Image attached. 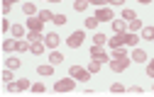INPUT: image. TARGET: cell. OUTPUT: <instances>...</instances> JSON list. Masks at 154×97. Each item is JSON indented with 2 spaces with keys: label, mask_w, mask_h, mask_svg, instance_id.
I'll list each match as a JSON object with an SVG mask.
<instances>
[{
  "label": "cell",
  "mask_w": 154,
  "mask_h": 97,
  "mask_svg": "<svg viewBox=\"0 0 154 97\" xmlns=\"http://www.w3.org/2000/svg\"><path fill=\"white\" fill-rule=\"evenodd\" d=\"M105 41H108V39H105V34H95V36H93V44H95V46H103Z\"/></svg>",
  "instance_id": "18"
},
{
  "label": "cell",
  "mask_w": 154,
  "mask_h": 97,
  "mask_svg": "<svg viewBox=\"0 0 154 97\" xmlns=\"http://www.w3.org/2000/svg\"><path fill=\"white\" fill-rule=\"evenodd\" d=\"M88 5H91L88 0H76V3H73V10H76V12H83Z\"/></svg>",
  "instance_id": "15"
},
{
  "label": "cell",
  "mask_w": 154,
  "mask_h": 97,
  "mask_svg": "<svg viewBox=\"0 0 154 97\" xmlns=\"http://www.w3.org/2000/svg\"><path fill=\"white\" fill-rule=\"evenodd\" d=\"M8 29H12V24L8 22V19H3V32H8Z\"/></svg>",
  "instance_id": "39"
},
{
  "label": "cell",
  "mask_w": 154,
  "mask_h": 97,
  "mask_svg": "<svg viewBox=\"0 0 154 97\" xmlns=\"http://www.w3.org/2000/svg\"><path fill=\"white\" fill-rule=\"evenodd\" d=\"M29 46H32L29 41H20V39H17V46H15V49H17V51H29Z\"/></svg>",
  "instance_id": "20"
},
{
  "label": "cell",
  "mask_w": 154,
  "mask_h": 97,
  "mask_svg": "<svg viewBox=\"0 0 154 97\" xmlns=\"http://www.w3.org/2000/svg\"><path fill=\"white\" fill-rule=\"evenodd\" d=\"M142 39H147V41H154V27H144V29H142Z\"/></svg>",
  "instance_id": "14"
},
{
  "label": "cell",
  "mask_w": 154,
  "mask_h": 97,
  "mask_svg": "<svg viewBox=\"0 0 154 97\" xmlns=\"http://www.w3.org/2000/svg\"><path fill=\"white\" fill-rule=\"evenodd\" d=\"M112 29L118 32V34H120V32H125V22H120V19H115V22H112Z\"/></svg>",
  "instance_id": "23"
},
{
  "label": "cell",
  "mask_w": 154,
  "mask_h": 97,
  "mask_svg": "<svg viewBox=\"0 0 154 97\" xmlns=\"http://www.w3.org/2000/svg\"><path fill=\"white\" fill-rule=\"evenodd\" d=\"M140 3H144V5H147V3H152V0H140Z\"/></svg>",
  "instance_id": "41"
},
{
  "label": "cell",
  "mask_w": 154,
  "mask_h": 97,
  "mask_svg": "<svg viewBox=\"0 0 154 97\" xmlns=\"http://www.w3.org/2000/svg\"><path fill=\"white\" fill-rule=\"evenodd\" d=\"M17 46V41H12V39H5V41H3V51H12Z\"/></svg>",
  "instance_id": "19"
},
{
  "label": "cell",
  "mask_w": 154,
  "mask_h": 97,
  "mask_svg": "<svg viewBox=\"0 0 154 97\" xmlns=\"http://www.w3.org/2000/svg\"><path fill=\"white\" fill-rule=\"evenodd\" d=\"M3 80H5V83L12 80V73H10V70H3Z\"/></svg>",
  "instance_id": "34"
},
{
  "label": "cell",
  "mask_w": 154,
  "mask_h": 97,
  "mask_svg": "<svg viewBox=\"0 0 154 97\" xmlns=\"http://www.w3.org/2000/svg\"><path fill=\"white\" fill-rule=\"evenodd\" d=\"M110 3H112V5H122L125 0H110Z\"/></svg>",
  "instance_id": "40"
},
{
  "label": "cell",
  "mask_w": 154,
  "mask_h": 97,
  "mask_svg": "<svg viewBox=\"0 0 154 97\" xmlns=\"http://www.w3.org/2000/svg\"><path fill=\"white\" fill-rule=\"evenodd\" d=\"M91 58H95V61H100V63L108 61V56L100 51V46H95V44H93V49H91Z\"/></svg>",
  "instance_id": "7"
},
{
  "label": "cell",
  "mask_w": 154,
  "mask_h": 97,
  "mask_svg": "<svg viewBox=\"0 0 154 97\" xmlns=\"http://www.w3.org/2000/svg\"><path fill=\"white\" fill-rule=\"evenodd\" d=\"M91 5H105V3H110V0H88Z\"/></svg>",
  "instance_id": "36"
},
{
  "label": "cell",
  "mask_w": 154,
  "mask_h": 97,
  "mask_svg": "<svg viewBox=\"0 0 154 97\" xmlns=\"http://www.w3.org/2000/svg\"><path fill=\"white\" fill-rule=\"evenodd\" d=\"M37 17H39V19H42V22H49V19H54V15H51L49 10H42V12H39V15H37Z\"/></svg>",
  "instance_id": "17"
},
{
  "label": "cell",
  "mask_w": 154,
  "mask_h": 97,
  "mask_svg": "<svg viewBox=\"0 0 154 97\" xmlns=\"http://www.w3.org/2000/svg\"><path fill=\"white\" fill-rule=\"evenodd\" d=\"M122 17L127 19V22H132V19H137V15H134V10H122Z\"/></svg>",
  "instance_id": "21"
},
{
  "label": "cell",
  "mask_w": 154,
  "mask_h": 97,
  "mask_svg": "<svg viewBox=\"0 0 154 97\" xmlns=\"http://www.w3.org/2000/svg\"><path fill=\"white\" fill-rule=\"evenodd\" d=\"M27 39H29V44H32V41H39L42 36H39V32H29V34H27Z\"/></svg>",
  "instance_id": "29"
},
{
  "label": "cell",
  "mask_w": 154,
  "mask_h": 97,
  "mask_svg": "<svg viewBox=\"0 0 154 97\" xmlns=\"http://www.w3.org/2000/svg\"><path fill=\"white\" fill-rule=\"evenodd\" d=\"M51 66H39V68H37V73H39V75H51Z\"/></svg>",
  "instance_id": "22"
},
{
  "label": "cell",
  "mask_w": 154,
  "mask_h": 97,
  "mask_svg": "<svg viewBox=\"0 0 154 97\" xmlns=\"http://www.w3.org/2000/svg\"><path fill=\"white\" fill-rule=\"evenodd\" d=\"M32 90H34V92H44V85H42V83H34Z\"/></svg>",
  "instance_id": "35"
},
{
  "label": "cell",
  "mask_w": 154,
  "mask_h": 97,
  "mask_svg": "<svg viewBox=\"0 0 154 97\" xmlns=\"http://www.w3.org/2000/svg\"><path fill=\"white\" fill-rule=\"evenodd\" d=\"M61 61H64V56H61L59 51H51V56H49V63H51V66H59Z\"/></svg>",
  "instance_id": "12"
},
{
  "label": "cell",
  "mask_w": 154,
  "mask_h": 97,
  "mask_svg": "<svg viewBox=\"0 0 154 97\" xmlns=\"http://www.w3.org/2000/svg\"><path fill=\"white\" fill-rule=\"evenodd\" d=\"M108 44H110V49H120L122 44H125V34L120 32V34H115L112 39H108Z\"/></svg>",
  "instance_id": "6"
},
{
  "label": "cell",
  "mask_w": 154,
  "mask_h": 97,
  "mask_svg": "<svg viewBox=\"0 0 154 97\" xmlns=\"http://www.w3.org/2000/svg\"><path fill=\"white\" fill-rule=\"evenodd\" d=\"M54 22L56 24H66V15H54Z\"/></svg>",
  "instance_id": "31"
},
{
  "label": "cell",
  "mask_w": 154,
  "mask_h": 97,
  "mask_svg": "<svg viewBox=\"0 0 154 97\" xmlns=\"http://www.w3.org/2000/svg\"><path fill=\"white\" fill-rule=\"evenodd\" d=\"M12 3H15V0H3V12H8L12 7Z\"/></svg>",
  "instance_id": "33"
},
{
  "label": "cell",
  "mask_w": 154,
  "mask_h": 97,
  "mask_svg": "<svg viewBox=\"0 0 154 97\" xmlns=\"http://www.w3.org/2000/svg\"><path fill=\"white\" fill-rule=\"evenodd\" d=\"M130 61H132V58H127V56H122V58H112V61H110V68H112L115 73H122V70H127Z\"/></svg>",
  "instance_id": "1"
},
{
  "label": "cell",
  "mask_w": 154,
  "mask_h": 97,
  "mask_svg": "<svg viewBox=\"0 0 154 97\" xmlns=\"http://www.w3.org/2000/svg\"><path fill=\"white\" fill-rule=\"evenodd\" d=\"M59 41H61V39H59V34H49V36L44 39V44H47L49 49H56V46H59Z\"/></svg>",
  "instance_id": "10"
},
{
  "label": "cell",
  "mask_w": 154,
  "mask_h": 97,
  "mask_svg": "<svg viewBox=\"0 0 154 97\" xmlns=\"http://www.w3.org/2000/svg\"><path fill=\"white\" fill-rule=\"evenodd\" d=\"M88 70H91V73H98V70H100V61H95V58H93L91 66H88Z\"/></svg>",
  "instance_id": "25"
},
{
  "label": "cell",
  "mask_w": 154,
  "mask_h": 97,
  "mask_svg": "<svg viewBox=\"0 0 154 97\" xmlns=\"http://www.w3.org/2000/svg\"><path fill=\"white\" fill-rule=\"evenodd\" d=\"M140 27H142V22H140V17H137V19H132V22H130V29H132V32H137Z\"/></svg>",
  "instance_id": "28"
},
{
  "label": "cell",
  "mask_w": 154,
  "mask_h": 97,
  "mask_svg": "<svg viewBox=\"0 0 154 97\" xmlns=\"http://www.w3.org/2000/svg\"><path fill=\"white\" fill-rule=\"evenodd\" d=\"M49 3H59V0H49Z\"/></svg>",
  "instance_id": "42"
},
{
  "label": "cell",
  "mask_w": 154,
  "mask_h": 97,
  "mask_svg": "<svg viewBox=\"0 0 154 97\" xmlns=\"http://www.w3.org/2000/svg\"><path fill=\"white\" fill-rule=\"evenodd\" d=\"M8 68H20V58H8Z\"/></svg>",
  "instance_id": "27"
},
{
  "label": "cell",
  "mask_w": 154,
  "mask_h": 97,
  "mask_svg": "<svg viewBox=\"0 0 154 97\" xmlns=\"http://www.w3.org/2000/svg\"><path fill=\"white\" fill-rule=\"evenodd\" d=\"M147 75H152V78H154V61L147 66Z\"/></svg>",
  "instance_id": "37"
},
{
  "label": "cell",
  "mask_w": 154,
  "mask_h": 97,
  "mask_svg": "<svg viewBox=\"0 0 154 97\" xmlns=\"http://www.w3.org/2000/svg\"><path fill=\"white\" fill-rule=\"evenodd\" d=\"M27 87H29L27 80H17V83L10 80V83H8V90H10V92H20V90H27Z\"/></svg>",
  "instance_id": "5"
},
{
  "label": "cell",
  "mask_w": 154,
  "mask_h": 97,
  "mask_svg": "<svg viewBox=\"0 0 154 97\" xmlns=\"http://www.w3.org/2000/svg\"><path fill=\"white\" fill-rule=\"evenodd\" d=\"M95 19H98V22H108V19H112V12L108 7H103V10L95 12Z\"/></svg>",
  "instance_id": "8"
},
{
  "label": "cell",
  "mask_w": 154,
  "mask_h": 97,
  "mask_svg": "<svg viewBox=\"0 0 154 97\" xmlns=\"http://www.w3.org/2000/svg\"><path fill=\"white\" fill-rule=\"evenodd\" d=\"M29 51H32L34 56H39V53L44 51V44H42V41H32V46H29Z\"/></svg>",
  "instance_id": "13"
},
{
  "label": "cell",
  "mask_w": 154,
  "mask_h": 97,
  "mask_svg": "<svg viewBox=\"0 0 154 97\" xmlns=\"http://www.w3.org/2000/svg\"><path fill=\"white\" fill-rule=\"evenodd\" d=\"M73 85H76V78H66V80H59L54 85V90L56 92H69V90H73Z\"/></svg>",
  "instance_id": "2"
},
{
  "label": "cell",
  "mask_w": 154,
  "mask_h": 97,
  "mask_svg": "<svg viewBox=\"0 0 154 97\" xmlns=\"http://www.w3.org/2000/svg\"><path fill=\"white\" fill-rule=\"evenodd\" d=\"M137 41H140V39H137V34H134V32H132V34H125V44H127V46H134Z\"/></svg>",
  "instance_id": "16"
},
{
  "label": "cell",
  "mask_w": 154,
  "mask_h": 97,
  "mask_svg": "<svg viewBox=\"0 0 154 97\" xmlns=\"http://www.w3.org/2000/svg\"><path fill=\"white\" fill-rule=\"evenodd\" d=\"M12 34H15V39H22V34H25V29H22L20 24H15V27H12Z\"/></svg>",
  "instance_id": "24"
},
{
  "label": "cell",
  "mask_w": 154,
  "mask_h": 97,
  "mask_svg": "<svg viewBox=\"0 0 154 97\" xmlns=\"http://www.w3.org/2000/svg\"><path fill=\"white\" fill-rule=\"evenodd\" d=\"M69 75L76 78V80H88V78H91V70H83V68H79V66H71Z\"/></svg>",
  "instance_id": "3"
},
{
  "label": "cell",
  "mask_w": 154,
  "mask_h": 97,
  "mask_svg": "<svg viewBox=\"0 0 154 97\" xmlns=\"http://www.w3.org/2000/svg\"><path fill=\"white\" fill-rule=\"evenodd\" d=\"M22 12H25V15H34V5H32V3H25V5H22Z\"/></svg>",
  "instance_id": "26"
},
{
  "label": "cell",
  "mask_w": 154,
  "mask_h": 97,
  "mask_svg": "<svg viewBox=\"0 0 154 97\" xmlns=\"http://www.w3.org/2000/svg\"><path fill=\"white\" fill-rule=\"evenodd\" d=\"M122 90H125V87H122L120 83H112V85H110V92H122Z\"/></svg>",
  "instance_id": "32"
},
{
  "label": "cell",
  "mask_w": 154,
  "mask_h": 97,
  "mask_svg": "<svg viewBox=\"0 0 154 97\" xmlns=\"http://www.w3.org/2000/svg\"><path fill=\"white\" fill-rule=\"evenodd\" d=\"M66 44H69L71 49H79V46L83 44V32H73V34L66 39Z\"/></svg>",
  "instance_id": "4"
},
{
  "label": "cell",
  "mask_w": 154,
  "mask_h": 97,
  "mask_svg": "<svg viewBox=\"0 0 154 97\" xmlns=\"http://www.w3.org/2000/svg\"><path fill=\"white\" fill-rule=\"evenodd\" d=\"M132 58H134V63H144V61H147V53H144L142 49H134Z\"/></svg>",
  "instance_id": "11"
},
{
  "label": "cell",
  "mask_w": 154,
  "mask_h": 97,
  "mask_svg": "<svg viewBox=\"0 0 154 97\" xmlns=\"http://www.w3.org/2000/svg\"><path fill=\"white\" fill-rule=\"evenodd\" d=\"M42 24H44V22H42L39 17H32V19H27V27H29L32 32H42Z\"/></svg>",
  "instance_id": "9"
},
{
  "label": "cell",
  "mask_w": 154,
  "mask_h": 97,
  "mask_svg": "<svg viewBox=\"0 0 154 97\" xmlns=\"http://www.w3.org/2000/svg\"><path fill=\"white\" fill-rule=\"evenodd\" d=\"M112 51H115V58H122V56H125V51H122V49H112Z\"/></svg>",
  "instance_id": "38"
},
{
  "label": "cell",
  "mask_w": 154,
  "mask_h": 97,
  "mask_svg": "<svg viewBox=\"0 0 154 97\" xmlns=\"http://www.w3.org/2000/svg\"><path fill=\"white\" fill-rule=\"evenodd\" d=\"M95 24H98V19H95V17H88V19H86V27H88V29H95Z\"/></svg>",
  "instance_id": "30"
}]
</instances>
